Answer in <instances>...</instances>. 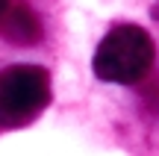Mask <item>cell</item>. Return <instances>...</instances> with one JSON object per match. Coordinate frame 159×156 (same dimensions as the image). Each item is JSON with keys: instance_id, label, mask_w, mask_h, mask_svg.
I'll list each match as a JSON object with an SVG mask.
<instances>
[{"instance_id": "277c9868", "label": "cell", "mask_w": 159, "mask_h": 156, "mask_svg": "<svg viewBox=\"0 0 159 156\" xmlns=\"http://www.w3.org/2000/svg\"><path fill=\"white\" fill-rule=\"evenodd\" d=\"M9 6H12V0H0V18L9 12Z\"/></svg>"}, {"instance_id": "6da1fadb", "label": "cell", "mask_w": 159, "mask_h": 156, "mask_svg": "<svg viewBox=\"0 0 159 156\" xmlns=\"http://www.w3.org/2000/svg\"><path fill=\"white\" fill-rule=\"evenodd\" d=\"M153 56H156V47L150 33H144L136 24H118L100 38L91 68L106 82L133 86V82L148 77Z\"/></svg>"}, {"instance_id": "7a4b0ae2", "label": "cell", "mask_w": 159, "mask_h": 156, "mask_svg": "<svg viewBox=\"0 0 159 156\" xmlns=\"http://www.w3.org/2000/svg\"><path fill=\"white\" fill-rule=\"evenodd\" d=\"M50 103V80L41 65H12L0 71V115L30 121Z\"/></svg>"}, {"instance_id": "3957f363", "label": "cell", "mask_w": 159, "mask_h": 156, "mask_svg": "<svg viewBox=\"0 0 159 156\" xmlns=\"http://www.w3.org/2000/svg\"><path fill=\"white\" fill-rule=\"evenodd\" d=\"M0 35L15 44H33L41 38V21L27 3H12L9 12L0 18Z\"/></svg>"}]
</instances>
